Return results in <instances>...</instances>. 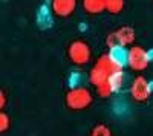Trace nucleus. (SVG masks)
Segmentation results:
<instances>
[{
  "label": "nucleus",
  "mask_w": 153,
  "mask_h": 136,
  "mask_svg": "<svg viewBox=\"0 0 153 136\" xmlns=\"http://www.w3.org/2000/svg\"><path fill=\"white\" fill-rule=\"evenodd\" d=\"M92 93L86 86L69 89V92L66 93V106L71 110H84L92 104Z\"/></svg>",
  "instance_id": "1"
},
{
  "label": "nucleus",
  "mask_w": 153,
  "mask_h": 136,
  "mask_svg": "<svg viewBox=\"0 0 153 136\" xmlns=\"http://www.w3.org/2000/svg\"><path fill=\"white\" fill-rule=\"evenodd\" d=\"M91 46L83 40H75L68 46V57L76 66H84L91 61Z\"/></svg>",
  "instance_id": "2"
},
{
  "label": "nucleus",
  "mask_w": 153,
  "mask_h": 136,
  "mask_svg": "<svg viewBox=\"0 0 153 136\" xmlns=\"http://www.w3.org/2000/svg\"><path fill=\"white\" fill-rule=\"evenodd\" d=\"M150 61L147 58V51L141 46H132L129 49V57H127V66L135 72H143L149 67Z\"/></svg>",
  "instance_id": "3"
},
{
  "label": "nucleus",
  "mask_w": 153,
  "mask_h": 136,
  "mask_svg": "<svg viewBox=\"0 0 153 136\" xmlns=\"http://www.w3.org/2000/svg\"><path fill=\"white\" fill-rule=\"evenodd\" d=\"M150 95H152V90H150L149 81L143 75L135 77L130 83V96L138 103H144L149 100Z\"/></svg>",
  "instance_id": "4"
},
{
  "label": "nucleus",
  "mask_w": 153,
  "mask_h": 136,
  "mask_svg": "<svg viewBox=\"0 0 153 136\" xmlns=\"http://www.w3.org/2000/svg\"><path fill=\"white\" fill-rule=\"evenodd\" d=\"M51 9L57 17H69L76 9V0H51Z\"/></svg>",
  "instance_id": "5"
},
{
  "label": "nucleus",
  "mask_w": 153,
  "mask_h": 136,
  "mask_svg": "<svg viewBox=\"0 0 153 136\" xmlns=\"http://www.w3.org/2000/svg\"><path fill=\"white\" fill-rule=\"evenodd\" d=\"M35 21H37V26L40 29H43V31L51 29L54 26V12H52V9H51V5L43 3L37 9Z\"/></svg>",
  "instance_id": "6"
},
{
  "label": "nucleus",
  "mask_w": 153,
  "mask_h": 136,
  "mask_svg": "<svg viewBox=\"0 0 153 136\" xmlns=\"http://www.w3.org/2000/svg\"><path fill=\"white\" fill-rule=\"evenodd\" d=\"M109 57L112 58L113 63H117L120 67H124L127 66V57H129V49L126 46H115V47H110L109 49Z\"/></svg>",
  "instance_id": "7"
},
{
  "label": "nucleus",
  "mask_w": 153,
  "mask_h": 136,
  "mask_svg": "<svg viewBox=\"0 0 153 136\" xmlns=\"http://www.w3.org/2000/svg\"><path fill=\"white\" fill-rule=\"evenodd\" d=\"M115 34H117L118 37V43L121 46H132L133 41H135V29L132 26H121L120 29L115 31Z\"/></svg>",
  "instance_id": "8"
},
{
  "label": "nucleus",
  "mask_w": 153,
  "mask_h": 136,
  "mask_svg": "<svg viewBox=\"0 0 153 136\" xmlns=\"http://www.w3.org/2000/svg\"><path fill=\"white\" fill-rule=\"evenodd\" d=\"M95 66H98L101 70H103L106 75L109 77L110 73H113V72H117V70H121L123 67H120L117 63H113L112 61V58L109 57V54H103V55H100L98 57V60H97V64Z\"/></svg>",
  "instance_id": "9"
},
{
  "label": "nucleus",
  "mask_w": 153,
  "mask_h": 136,
  "mask_svg": "<svg viewBox=\"0 0 153 136\" xmlns=\"http://www.w3.org/2000/svg\"><path fill=\"white\" fill-rule=\"evenodd\" d=\"M107 81L112 86V89H113L115 93L121 92L123 87L126 86V73H124V70L121 69V70H117V72L110 73V75L107 77Z\"/></svg>",
  "instance_id": "10"
},
{
  "label": "nucleus",
  "mask_w": 153,
  "mask_h": 136,
  "mask_svg": "<svg viewBox=\"0 0 153 136\" xmlns=\"http://www.w3.org/2000/svg\"><path fill=\"white\" fill-rule=\"evenodd\" d=\"M89 83V78L86 73L83 72H78V70H74L69 73L68 77V86L69 89H74V87H81V86H86Z\"/></svg>",
  "instance_id": "11"
},
{
  "label": "nucleus",
  "mask_w": 153,
  "mask_h": 136,
  "mask_svg": "<svg viewBox=\"0 0 153 136\" xmlns=\"http://www.w3.org/2000/svg\"><path fill=\"white\" fill-rule=\"evenodd\" d=\"M83 9L87 12V14H101L104 9V0H83Z\"/></svg>",
  "instance_id": "12"
},
{
  "label": "nucleus",
  "mask_w": 153,
  "mask_h": 136,
  "mask_svg": "<svg viewBox=\"0 0 153 136\" xmlns=\"http://www.w3.org/2000/svg\"><path fill=\"white\" fill-rule=\"evenodd\" d=\"M87 78H89V83L94 84V86H98L100 83H103L104 80H107V75L101 70L98 66H94L87 73Z\"/></svg>",
  "instance_id": "13"
},
{
  "label": "nucleus",
  "mask_w": 153,
  "mask_h": 136,
  "mask_svg": "<svg viewBox=\"0 0 153 136\" xmlns=\"http://www.w3.org/2000/svg\"><path fill=\"white\" fill-rule=\"evenodd\" d=\"M112 110H113V113L117 115V116H126L127 113H129V104H127L126 100H123V98H117V100L113 101L112 104Z\"/></svg>",
  "instance_id": "14"
},
{
  "label": "nucleus",
  "mask_w": 153,
  "mask_h": 136,
  "mask_svg": "<svg viewBox=\"0 0 153 136\" xmlns=\"http://www.w3.org/2000/svg\"><path fill=\"white\" fill-rule=\"evenodd\" d=\"M104 9L109 14H120L124 9V0H104Z\"/></svg>",
  "instance_id": "15"
},
{
  "label": "nucleus",
  "mask_w": 153,
  "mask_h": 136,
  "mask_svg": "<svg viewBox=\"0 0 153 136\" xmlns=\"http://www.w3.org/2000/svg\"><path fill=\"white\" fill-rule=\"evenodd\" d=\"M97 87V93L101 96V98H109V96H112L115 92H113V89H112V86L109 84V81L107 80H104L103 83H100L98 86H95Z\"/></svg>",
  "instance_id": "16"
},
{
  "label": "nucleus",
  "mask_w": 153,
  "mask_h": 136,
  "mask_svg": "<svg viewBox=\"0 0 153 136\" xmlns=\"http://www.w3.org/2000/svg\"><path fill=\"white\" fill-rule=\"evenodd\" d=\"M89 136H112V130L106 124H98L91 130Z\"/></svg>",
  "instance_id": "17"
},
{
  "label": "nucleus",
  "mask_w": 153,
  "mask_h": 136,
  "mask_svg": "<svg viewBox=\"0 0 153 136\" xmlns=\"http://www.w3.org/2000/svg\"><path fill=\"white\" fill-rule=\"evenodd\" d=\"M9 126H11L9 116H8L5 112H2V110H0V133H5V132L9 129Z\"/></svg>",
  "instance_id": "18"
},
{
  "label": "nucleus",
  "mask_w": 153,
  "mask_h": 136,
  "mask_svg": "<svg viewBox=\"0 0 153 136\" xmlns=\"http://www.w3.org/2000/svg\"><path fill=\"white\" fill-rule=\"evenodd\" d=\"M106 44H107L109 49H110V47H115V46H118L120 43H118V37H117V34H115V32H110V34L106 37Z\"/></svg>",
  "instance_id": "19"
},
{
  "label": "nucleus",
  "mask_w": 153,
  "mask_h": 136,
  "mask_svg": "<svg viewBox=\"0 0 153 136\" xmlns=\"http://www.w3.org/2000/svg\"><path fill=\"white\" fill-rule=\"evenodd\" d=\"M6 106V95L3 90H0V110H3Z\"/></svg>",
  "instance_id": "20"
},
{
  "label": "nucleus",
  "mask_w": 153,
  "mask_h": 136,
  "mask_svg": "<svg viewBox=\"0 0 153 136\" xmlns=\"http://www.w3.org/2000/svg\"><path fill=\"white\" fill-rule=\"evenodd\" d=\"M147 58H149L150 63L153 61V47H152V49H147Z\"/></svg>",
  "instance_id": "21"
},
{
  "label": "nucleus",
  "mask_w": 153,
  "mask_h": 136,
  "mask_svg": "<svg viewBox=\"0 0 153 136\" xmlns=\"http://www.w3.org/2000/svg\"><path fill=\"white\" fill-rule=\"evenodd\" d=\"M149 84H150V90H152V93H153V81H149Z\"/></svg>",
  "instance_id": "22"
}]
</instances>
